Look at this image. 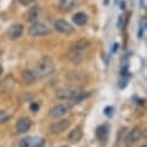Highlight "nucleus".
I'll return each mask as SVG.
<instances>
[{"mask_svg":"<svg viewBox=\"0 0 147 147\" xmlns=\"http://www.w3.org/2000/svg\"><path fill=\"white\" fill-rule=\"evenodd\" d=\"M108 134H109V126H108L107 124L100 125V126L96 129V137H97L100 140L107 139Z\"/></svg>","mask_w":147,"mask_h":147,"instance_id":"obj_17","label":"nucleus"},{"mask_svg":"<svg viewBox=\"0 0 147 147\" xmlns=\"http://www.w3.org/2000/svg\"><path fill=\"white\" fill-rule=\"evenodd\" d=\"M71 110V105L67 104V103H59L57 105H55L49 113V116L53 119H57V118H60L63 116H65L66 114L69 113Z\"/></svg>","mask_w":147,"mask_h":147,"instance_id":"obj_5","label":"nucleus"},{"mask_svg":"<svg viewBox=\"0 0 147 147\" xmlns=\"http://www.w3.org/2000/svg\"><path fill=\"white\" fill-rule=\"evenodd\" d=\"M30 109H31V111H34V113L38 111V109H40V104H38V103H36V102H34V103H31V104H30Z\"/></svg>","mask_w":147,"mask_h":147,"instance_id":"obj_22","label":"nucleus"},{"mask_svg":"<svg viewBox=\"0 0 147 147\" xmlns=\"http://www.w3.org/2000/svg\"><path fill=\"white\" fill-rule=\"evenodd\" d=\"M90 43L87 41V40H81V41H78L76 44H73L69 52H68V58L73 61V63H80L82 60V57H84V51L87 50L89 48Z\"/></svg>","mask_w":147,"mask_h":147,"instance_id":"obj_2","label":"nucleus"},{"mask_svg":"<svg viewBox=\"0 0 147 147\" xmlns=\"http://www.w3.org/2000/svg\"><path fill=\"white\" fill-rule=\"evenodd\" d=\"M11 118V115L7 114L4 110H0V123H6Z\"/></svg>","mask_w":147,"mask_h":147,"instance_id":"obj_20","label":"nucleus"},{"mask_svg":"<svg viewBox=\"0 0 147 147\" xmlns=\"http://www.w3.org/2000/svg\"><path fill=\"white\" fill-rule=\"evenodd\" d=\"M40 15H41V7L40 6H34L29 9V12L27 14V21L34 23L40 19Z\"/></svg>","mask_w":147,"mask_h":147,"instance_id":"obj_12","label":"nucleus"},{"mask_svg":"<svg viewBox=\"0 0 147 147\" xmlns=\"http://www.w3.org/2000/svg\"><path fill=\"white\" fill-rule=\"evenodd\" d=\"M20 1V4L21 5H23V6H28V5H30V4H32L35 0H19Z\"/></svg>","mask_w":147,"mask_h":147,"instance_id":"obj_23","label":"nucleus"},{"mask_svg":"<svg viewBox=\"0 0 147 147\" xmlns=\"http://www.w3.org/2000/svg\"><path fill=\"white\" fill-rule=\"evenodd\" d=\"M71 123L68 119H59L50 125V132L52 134H60L69 127Z\"/></svg>","mask_w":147,"mask_h":147,"instance_id":"obj_8","label":"nucleus"},{"mask_svg":"<svg viewBox=\"0 0 147 147\" xmlns=\"http://www.w3.org/2000/svg\"><path fill=\"white\" fill-rule=\"evenodd\" d=\"M45 140L41 137H27L20 140L19 147H44Z\"/></svg>","mask_w":147,"mask_h":147,"instance_id":"obj_6","label":"nucleus"},{"mask_svg":"<svg viewBox=\"0 0 147 147\" xmlns=\"http://www.w3.org/2000/svg\"><path fill=\"white\" fill-rule=\"evenodd\" d=\"M22 80L24 81L26 85H32L36 80H37V77L35 76L34 71L26 69V71L22 72Z\"/></svg>","mask_w":147,"mask_h":147,"instance_id":"obj_14","label":"nucleus"},{"mask_svg":"<svg viewBox=\"0 0 147 147\" xmlns=\"http://www.w3.org/2000/svg\"><path fill=\"white\" fill-rule=\"evenodd\" d=\"M3 71H4V69H3V66H1V65H0V76H1V74H3Z\"/></svg>","mask_w":147,"mask_h":147,"instance_id":"obj_25","label":"nucleus"},{"mask_svg":"<svg viewBox=\"0 0 147 147\" xmlns=\"http://www.w3.org/2000/svg\"><path fill=\"white\" fill-rule=\"evenodd\" d=\"M118 19H119V20H118V24H117V26H118V28L121 29V23H122V27H123V21H124V16H119Z\"/></svg>","mask_w":147,"mask_h":147,"instance_id":"obj_24","label":"nucleus"},{"mask_svg":"<svg viewBox=\"0 0 147 147\" xmlns=\"http://www.w3.org/2000/svg\"><path fill=\"white\" fill-rule=\"evenodd\" d=\"M82 138V130L80 126H77L74 130H72L68 134V139L72 141V142H77L79 141L80 139Z\"/></svg>","mask_w":147,"mask_h":147,"instance_id":"obj_15","label":"nucleus"},{"mask_svg":"<svg viewBox=\"0 0 147 147\" xmlns=\"http://www.w3.org/2000/svg\"><path fill=\"white\" fill-rule=\"evenodd\" d=\"M87 21H88V16L82 12H79L73 15V22L77 26H85L87 23Z\"/></svg>","mask_w":147,"mask_h":147,"instance_id":"obj_16","label":"nucleus"},{"mask_svg":"<svg viewBox=\"0 0 147 147\" xmlns=\"http://www.w3.org/2000/svg\"><path fill=\"white\" fill-rule=\"evenodd\" d=\"M79 0H60L59 1V9L61 12H69L74 6H77Z\"/></svg>","mask_w":147,"mask_h":147,"instance_id":"obj_13","label":"nucleus"},{"mask_svg":"<svg viewBox=\"0 0 147 147\" xmlns=\"http://www.w3.org/2000/svg\"><path fill=\"white\" fill-rule=\"evenodd\" d=\"M60 147H67V146H60Z\"/></svg>","mask_w":147,"mask_h":147,"instance_id":"obj_27","label":"nucleus"},{"mask_svg":"<svg viewBox=\"0 0 147 147\" xmlns=\"http://www.w3.org/2000/svg\"><path fill=\"white\" fill-rule=\"evenodd\" d=\"M140 147H147V146H146V145H142V146H140Z\"/></svg>","mask_w":147,"mask_h":147,"instance_id":"obj_26","label":"nucleus"},{"mask_svg":"<svg viewBox=\"0 0 147 147\" xmlns=\"http://www.w3.org/2000/svg\"><path fill=\"white\" fill-rule=\"evenodd\" d=\"M145 29H146V20L142 19L141 22H140V24H139V30H138V37L139 38H142Z\"/></svg>","mask_w":147,"mask_h":147,"instance_id":"obj_19","label":"nucleus"},{"mask_svg":"<svg viewBox=\"0 0 147 147\" xmlns=\"http://www.w3.org/2000/svg\"><path fill=\"white\" fill-rule=\"evenodd\" d=\"M90 96V92H79L74 97H72L71 98V101H72V103L73 104H78V103H80V102H82L84 100H86L87 97H89Z\"/></svg>","mask_w":147,"mask_h":147,"instance_id":"obj_18","label":"nucleus"},{"mask_svg":"<svg viewBox=\"0 0 147 147\" xmlns=\"http://www.w3.org/2000/svg\"><path fill=\"white\" fill-rule=\"evenodd\" d=\"M142 137V129L141 127H134L132 129L129 134L125 137V145L126 147H130L132 146L133 144H136L137 141H139Z\"/></svg>","mask_w":147,"mask_h":147,"instance_id":"obj_7","label":"nucleus"},{"mask_svg":"<svg viewBox=\"0 0 147 147\" xmlns=\"http://www.w3.org/2000/svg\"><path fill=\"white\" fill-rule=\"evenodd\" d=\"M56 67H55V63L52 61L51 58L49 57H43L38 60V63L36 64L34 73L37 78H47L49 76H51L55 72Z\"/></svg>","mask_w":147,"mask_h":147,"instance_id":"obj_1","label":"nucleus"},{"mask_svg":"<svg viewBox=\"0 0 147 147\" xmlns=\"http://www.w3.org/2000/svg\"><path fill=\"white\" fill-rule=\"evenodd\" d=\"M30 127H31V121L28 117L20 118L16 122V125H15V129H16L18 133H26V132L29 131Z\"/></svg>","mask_w":147,"mask_h":147,"instance_id":"obj_10","label":"nucleus"},{"mask_svg":"<svg viewBox=\"0 0 147 147\" xmlns=\"http://www.w3.org/2000/svg\"><path fill=\"white\" fill-rule=\"evenodd\" d=\"M22 34H23V26L20 24V23H15L8 30V37L11 40L15 41V40H18V38L21 37Z\"/></svg>","mask_w":147,"mask_h":147,"instance_id":"obj_11","label":"nucleus"},{"mask_svg":"<svg viewBox=\"0 0 147 147\" xmlns=\"http://www.w3.org/2000/svg\"><path fill=\"white\" fill-rule=\"evenodd\" d=\"M104 114H105L108 117L113 116V114H114V108H113V107H107V108L104 109Z\"/></svg>","mask_w":147,"mask_h":147,"instance_id":"obj_21","label":"nucleus"},{"mask_svg":"<svg viewBox=\"0 0 147 147\" xmlns=\"http://www.w3.org/2000/svg\"><path fill=\"white\" fill-rule=\"evenodd\" d=\"M53 27H55V29H56L58 32L65 34V35H69V34H72L73 31H74V28H73V27H72L67 21H65V20H57V21H55Z\"/></svg>","mask_w":147,"mask_h":147,"instance_id":"obj_9","label":"nucleus"},{"mask_svg":"<svg viewBox=\"0 0 147 147\" xmlns=\"http://www.w3.org/2000/svg\"><path fill=\"white\" fill-rule=\"evenodd\" d=\"M79 92H81V89L79 87L67 86V87L59 88L56 92V97L59 98V100H71L72 97H74Z\"/></svg>","mask_w":147,"mask_h":147,"instance_id":"obj_4","label":"nucleus"},{"mask_svg":"<svg viewBox=\"0 0 147 147\" xmlns=\"http://www.w3.org/2000/svg\"><path fill=\"white\" fill-rule=\"evenodd\" d=\"M29 35L31 37H38V36H45L50 34V28L43 23V22H38L36 21L31 24V27L29 28Z\"/></svg>","mask_w":147,"mask_h":147,"instance_id":"obj_3","label":"nucleus"}]
</instances>
